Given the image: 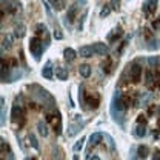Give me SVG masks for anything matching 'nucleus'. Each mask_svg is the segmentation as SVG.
Segmentation results:
<instances>
[{"label": "nucleus", "instance_id": "obj_26", "mask_svg": "<svg viewBox=\"0 0 160 160\" xmlns=\"http://www.w3.org/2000/svg\"><path fill=\"white\" fill-rule=\"evenodd\" d=\"M36 29H37V34L48 36V28H46V25H43V23H37V25H36Z\"/></svg>", "mask_w": 160, "mask_h": 160}, {"label": "nucleus", "instance_id": "obj_34", "mask_svg": "<svg viewBox=\"0 0 160 160\" xmlns=\"http://www.w3.org/2000/svg\"><path fill=\"white\" fill-rule=\"evenodd\" d=\"M152 28H154V29H159L160 28V17H157L156 22H152Z\"/></svg>", "mask_w": 160, "mask_h": 160}, {"label": "nucleus", "instance_id": "obj_7", "mask_svg": "<svg viewBox=\"0 0 160 160\" xmlns=\"http://www.w3.org/2000/svg\"><path fill=\"white\" fill-rule=\"evenodd\" d=\"M85 126V123L82 122L80 123V116H76V119H74V122L69 125V128H68V136L69 137H72V136H76L77 132H79L80 129Z\"/></svg>", "mask_w": 160, "mask_h": 160}, {"label": "nucleus", "instance_id": "obj_16", "mask_svg": "<svg viewBox=\"0 0 160 160\" xmlns=\"http://www.w3.org/2000/svg\"><path fill=\"white\" fill-rule=\"evenodd\" d=\"M79 74L83 77V79H88V77L91 76V66H89V65H86V63L80 65L79 66Z\"/></svg>", "mask_w": 160, "mask_h": 160}, {"label": "nucleus", "instance_id": "obj_31", "mask_svg": "<svg viewBox=\"0 0 160 160\" xmlns=\"http://www.w3.org/2000/svg\"><path fill=\"white\" fill-rule=\"evenodd\" d=\"M109 5H111V8L112 9H119V6H120V0H109Z\"/></svg>", "mask_w": 160, "mask_h": 160}, {"label": "nucleus", "instance_id": "obj_4", "mask_svg": "<svg viewBox=\"0 0 160 160\" xmlns=\"http://www.w3.org/2000/svg\"><path fill=\"white\" fill-rule=\"evenodd\" d=\"M134 136L139 137V139L146 136V119H145V116H139L137 123L134 126Z\"/></svg>", "mask_w": 160, "mask_h": 160}, {"label": "nucleus", "instance_id": "obj_28", "mask_svg": "<svg viewBox=\"0 0 160 160\" xmlns=\"http://www.w3.org/2000/svg\"><path fill=\"white\" fill-rule=\"evenodd\" d=\"M136 148H137V146H131V149H129V160H140L139 156H137Z\"/></svg>", "mask_w": 160, "mask_h": 160}, {"label": "nucleus", "instance_id": "obj_15", "mask_svg": "<svg viewBox=\"0 0 160 160\" xmlns=\"http://www.w3.org/2000/svg\"><path fill=\"white\" fill-rule=\"evenodd\" d=\"M37 129H39V134L42 137H48L49 129H48V126H46V123H45L43 120H39V122H37Z\"/></svg>", "mask_w": 160, "mask_h": 160}, {"label": "nucleus", "instance_id": "obj_6", "mask_svg": "<svg viewBox=\"0 0 160 160\" xmlns=\"http://www.w3.org/2000/svg\"><path fill=\"white\" fill-rule=\"evenodd\" d=\"M11 117H12L14 122L22 120V125H23V122H25V112H23V106L20 105L19 102L14 103V106H12V112H11Z\"/></svg>", "mask_w": 160, "mask_h": 160}, {"label": "nucleus", "instance_id": "obj_25", "mask_svg": "<svg viewBox=\"0 0 160 160\" xmlns=\"http://www.w3.org/2000/svg\"><path fill=\"white\" fill-rule=\"evenodd\" d=\"M28 140H29V145H31L34 149H37V151H39L40 146H39V142H37V139H36V136H34V134H29V136H28Z\"/></svg>", "mask_w": 160, "mask_h": 160}, {"label": "nucleus", "instance_id": "obj_10", "mask_svg": "<svg viewBox=\"0 0 160 160\" xmlns=\"http://www.w3.org/2000/svg\"><path fill=\"white\" fill-rule=\"evenodd\" d=\"M42 76H43V79L46 80H51L52 79V62L51 60H48L46 63H45V66L42 68Z\"/></svg>", "mask_w": 160, "mask_h": 160}, {"label": "nucleus", "instance_id": "obj_37", "mask_svg": "<svg viewBox=\"0 0 160 160\" xmlns=\"http://www.w3.org/2000/svg\"><path fill=\"white\" fill-rule=\"evenodd\" d=\"M157 112H159V125H160V106L157 108Z\"/></svg>", "mask_w": 160, "mask_h": 160}, {"label": "nucleus", "instance_id": "obj_21", "mask_svg": "<svg viewBox=\"0 0 160 160\" xmlns=\"http://www.w3.org/2000/svg\"><path fill=\"white\" fill-rule=\"evenodd\" d=\"M148 43H149V45H148L146 48H148L149 51H157L160 48V40L159 39H149Z\"/></svg>", "mask_w": 160, "mask_h": 160}, {"label": "nucleus", "instance_id": "obj_35", "mask_svg": "<svg viewBox=\"0 0 160 160\" xmlns=\"http://www.w3.org/2000/svg\"><path fill=\"white\" fill-rule=\"evenodd\" d=\"M86 14H88V12H86V11H85V12H83V17H82V22H83V20H85V17H86ZM79 29H80V31H82V29H83V25H82V23H80V25H79Z\"/></svg>", "mask_w": 160, "mask_h": 160}, {"label": "nucleus", "instance_id": "obj_11", "mask_svg": "<svg viewBox=\"0 0 160 160\" xmlns=\"http://www.w3.org/2000/svg\"><path fill=\"white\" fill-rule=\"evenodd\" d=\"M122 36H123V29H122L120 26H117V28H114V29L108 34V42H109V43H114V42H117Z\"/></svg>", "mask_w": 160, "mask_h": 160}, {"label": "nucleus", "instance_id": "obj_8", "mask_svg": "<svg viewBox=\"0 0 160 160\" xmlns=\"http://www.w3.org/2000/svg\"><path fill=\"white\" fill-rule=\"evenodd\" d=\"M79 56H80V57H85V59L96 56V51H94V45H85V46H80Z\"/></svg>", "mask_w": 160, "mask_h": 160}, {"label": "nucleus", "instance_id": "obj_29", "mask_svg": "<svg viewBox=\"0 0 160 160\" xmlns=\"http://www.w3.org/2000/svg\"><path fill=\"white\" fill-rule=\"evenodd\" d=\"M83 142H85V137H80V140H79V142H77V143H76V145L72 146V149H74L76 152H79L80 149L83 148Z\"/></svg>", "mask_w": 160, "mask_h": 160}, {"label": "nucleus", "instance_id": "obj_9", "mask_svg": "<svg viewBox=\"0 0 160 160\" xmlns=\"http://www.w3.org/2000/svg\"><path fill=\"white\" fill-rule=\"evenodd\" d=\"M77 9H79V6H77V3H74V5H71L69 8H68V12H66V17H65V23L68 25V23H74V20H76V16H77Z\"/></svg>", "mask_w": 160, "mask_h": 160}, {"label": "nucleus", "instance_id": "obj_22", "mask_svg": "<svg viewBox=\"0 0 160 160\" xmlns=\"http://www.w3.org/2000/svg\"><path fill=\"white\" fill-rule=\"evenodd\" d=\"M12 46V36L11 34H8L5 39H3V45H2V52H5V48L6 49H9Z\"/></svg>", "mask_w": 160, "mask_h": 160}, {"label": "nucleus", "instance_id": "obj_33", "mask_svg": "<svg viewBox=\"0 0 160 160\" xmlns=\"http://www.w3.org/2000/svg\"><path fill=\"white\" fill-rule=\"evenodd\" d=\"M152 160H160V149H154V152H152Z\"/></svg>", "mask_w": 160, "mask_h": 160}, {"label": "nucleus", "instance_id": "obj_32", "mask_svg": "<svg viewBox=\"0 0 160 160\" xmlns=\"http://www.w3.org/2000/svg\"><path fill=\"white\" fill-rule=\"evenodd\" d=\"M52 36H54V39H57V40L63 39V34H62V32H60L59 29H54V32H52Z\"/></svg>", "mask_w": 160, "mask_h": 160}, {"label": "nucleus", "instance_id": "obj_17", "mask_svg": "<svg viewBox=\"0 0 160 160\" xmlns=\"http://www.w3.org/2000/svg\"><path fill=\"white\" fill-rule=\"evenodd\" d=\"M25 29H26V28H25L23 23H17V25L14 26V37H16V39H22V37L25 36V32H26Z\"/></svg>", "mask_w": 160, "mask_h": 160}, {"label": "nucleus", "instance_id": "obj_13", "mask_svg": "<svg viewBox=\"0 0 160 160\" xmlns=\"http://www.w3.org/2000/svg\"><path fill=\"white\" fill-rule=\"evenodd\" d=\"M94 51H96V56H106L108 54V46L102 42L94 43Z\"/></svg>", "mask_w": 160, "mask_h": 160}, {"label": "nucleus", "instance_id": "obj_19", "mask_svg": "<svg viewBox=\"0 0 160 160\" xmlns=\"http://www.w3.org/2000/svg\"><path fill=\"white\" fill-rule=\"evenodd\" d=\"M56 77L59 80H68V69L63 66H57L56 68Z\"/></svg>", "mask_w": 160, "mask_h": 160}, {"label": "nucleus", "instance_id": "obj_24", "mask_svg": "<svg viewBox=\"0 0 160 160\" xmlns=\"http://www.w3.org/2000/svg\"><path fill=\"white\" fill-rule=\"evenodd\" d=\"M85 97H86V92H85V86L83 85H80V88H79V102H80V105L85 108Z\"/></svg>", "mask_w": 160, "mask_h": 160}, {"label": "nucleus", "instance_id": "obj_38", "mask_svg": "<svg viewBox=\"0 0 160 160\" xmlns=\"http://www.w3.org/2000/svg\"><path fill=\"white\" fill-rule=\"evenodd\" d=\"M25 160H36V159H34V157H26Z\"/></svg>", "mask_w": 160, "mask_h": 160}, {"label": "nucleus", "instance_id": "obj_18", "mask_svg": "<svg viewBox=\"0 0 160 160\" xmlns=\"http://www.w3.org/2000/svg\"><path fill=\"white\" fill-rule=\"evenodd\" d=\"M63 57L66 62H72V60L77 57V52L72 49V48H65V51H63Z\"/></svg>", "mask_w": 160, "mask_h": 160}, {"label": "nucleus", "instance_id": "obj_27", "mask_svg": "<svg viewBox=\"0 0 160 160\" xmlns=\"http://www.w3.org/2000/svg\"><path fill=\"white\" fill-rule=\"evenodd\" d=\"M111 9H112L111 5H103V6H102V11H100V17H106V16L111 12Z\"/></svg>", "mask_w": 160, "mask_h": 160}, {"label": "nucleus", "instance_id": "obj_20", "mask_svg": "<svg viewBox=\"0 0 160 160\" xmlns=\"http://www.w3.org/2000/svg\"><path fill=\"white\" fill-rule=\"evenodd\" d=\"M52 157L56 160H65V156H63V151L60 149L57 145L52 146Z\"/></svg>", "mask_w": 160, "mask_h": 160}, {"label": "nucleus", "instance_id": "obj_36", "mask_svg": "<svg viewBox=\"0 0 160 160\" xmlns=\"http://www.w3.org/2000/svg\"><path fill=\"white\" fill-rule=\"evenodd\" d=\"M89 160H100L99 156H92V157H89Z\"/></svg>", "mask_w": 160, "mask_h": 160}, {"label": "nucleus", "instance_id": "obj_1", "mask_svg": "<svg viewBox=\"0 0 160 160\" xmlns=\"http://www.w3.org/2000/svg\"><path fill=\"white\" fill-rule=\"evenodd\" d=\"M109 111H111V116L112 120L116 123H119L120 126H123V122H125V112L128 111L125 108V102H123V94L120 92L119 89L114 91L112 94V99H111V106H109Z\"/></svg>", "mask_w": 160, "mask_h": 160}, {"label": "nucleus", "instance_id": "obj_2", "mask_svg": "<svg viewBox=\"0 0 160 160\" xmlns=\"http://www.w3.org/2000/svg\"><path fill=\"white\" fill-rule=\"evenodd\" d=\"M142 71H143V68L139 63V60H134L132 63L128 65V69L125 72L128 74V77H129V80L132 83H139L140 79H142Z\"/></svg>", "mask_w": 160, "mask_h": 160}, {"label": "nucleus", "instance_id": "obj_12", "mask_svg": "<svg viewBox=\"0 0 160 160\" xmlns=\"http://www.w3.org/2000/svg\"><path fill=\"white\" fill-rule=\"evenodd\" d=\"M102 140H103V134H102V132H92V134L89 136V148L97 146Z\"/></svg>", "mask_w": 160, "mask_h": 160}, {"label": "nucleus", "instance_id": "obj_5", "mask_svg": "<svg viewBox=\"0 0 160 160\" xmlns=\"http://www.w3.org/2000/svg\"><path fill=\"white\" fill-rule=\"evenodd\" d=\"M157 3H159V0H145V2H143V5H142V11H143L145 17H149V16H152V14L156 12V9H157Z\"/></svg>", "mask_w": 160, "mask_h": 160}, {"label": "nucleus", "instance_id": "obj_3", "mask_svg": "<svg viewBox=\"0 0 160 160\" xmlns=\"http://www.w3.org/2000/svg\"><path fill=\"white\" fill-rule=\"evenodd\" d=\"M29 51H31V56L34 57L36 62H39L43 51H45V46H43V42L39 37H32L29 40Z\"/></svg>", "mask_w": 160, "mask_h": 160}, {"label": "nucleus", "instance_id": "obj_23", "mask_svg": "<svg viewBox=\"0 0 160 160\" xmlns=\"http://www.w3.org/2000/svg\"><path fill=\"white\" fill-rule=\"evenodd\" d=\"M0 103H2V106H0V114H2L0 123H2V126H3V125H5V122H6V112H5V99H3V97L0 99Z\"/></svg>", "mask_w": 160, "mask_h": 160}, {"label": "nucleus", "instance_id": "obj_30", "mask_svg": "<svg viewBox=\"0 0 160 160\" xmlns=\"http://www.w3.org/2000/svg\"><path fill=\"white\" fill-rule=\"evenodd\" d=\"M105 139L108 140V143H109V148H111V151H116V146H114V140H112V137H111L109 134H105Z\"/></svg>", "mask_w": 160, "mask_h": 160}, {"label": "nucleus", "instance_id": "obj_14", "mask_svg": "<svg viewBox=\"0 0 160 160\" xmlns=\"http://www.w3.org/2000/svg\"><path fill=\"white\" fill-rule=\"evenodd\" d=\"M136 151H137V156H139L140 160H145L148 157V154H149V148H148L146 145H140V146H137Z\"/></svg>", "mask_w": 160, "mask_h": 160}]
</instances>
